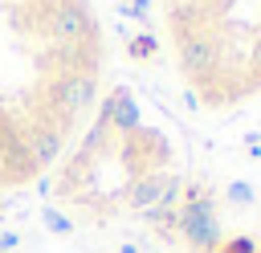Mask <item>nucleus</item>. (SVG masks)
I'll list each match as a JSON object with an SVG mask.
<instances>
[{
  "instance_id": "obj_1",
  "label": "nucleus",
  "mask_w": 261,
  "mask_h": 253,
  "mask_svg": "<svg viewBox=\"0 0 261 253\" xmlns=\"http://www.w3.org/2000/svg\"><path fill=\"white\" fill-rule=\"evenodd\" d=\"M175 65L204 90L212 86L216 69H220V41L212 33H204L200 24L196 29H179L175 33Z\"/></svg>"
},
{
  "instance_id": "obj_2",
  "label": "nucleus",
  "mask_w": 261,
  "mask_h": 253,
  "mask_svg": "<svg viewBox=\"0 0 261 253\" xmlns=\"http://www.w3.org/2000/svg\"><path fill=\"white\" fill-rule=\"evenodd\" d=\"M45 24H49L57 45H86V41H94V16H90L86 0H61L49 12Z\"/></svg>"
},
{
  "instance_id": "obj_3",
  "label": "nucleus",
  "mask_w": 261,
  "mask_h": 253,
  "mask_svg": "<svg viewBox=\"0 0 261 253\" xmlns=\"http://www.w3.org/2000/svg\"><path fill=\"white\" fill-rule=\"evenodd\" d=\"M49 98L65 118H73V114H82V110H90L98 102V82H94V73H61L53 82Z\"/></svg>"
},
{
  "instance_id": "obj_4",
  "label": "nucleus",
  "mask_w": 261,
  "mask_h": 253,
  "mask_svg": "<svg viewBox=\"0 0 261 253\" xmlns=\"http://www.w3.org/2000/svg\"><path fill=\"white\" fill-rule=\"evenodd\" d=\"M114 106H110V122H114V131H135V122H139V110H135V102L118 90L114 98H110Z\"/></svg>"
},
{
  "instance_id": "obj_5",
  "label": "nucleus",
  "mask_w": 261,
  "mask_h": 253,
  "mask_svg": "<svg viewBox=\"0 0 261 253\" xmlns=\"http://www.w3.org/2000/svg\"><path fill=\"white\" fill-rule=\"evenodd\" d=\"M130 57H139V61H143V57H155V41H151L147 33L135 37V41H130Z\"/></svg>"
},
{
  "instance_id": "obj_6",
  "label": "nucleus",
  "mask_w": 261,
  "mask_h": 253,
  "mask_svg": "<svg viewBox=\"0 0 261 253\" xmlns=\"http://www.w3.org/2000/svg\"><path fill=\"white\" fill-rule=\"evenodd\" d=\"M147 8H151V0H130V4H126V12H130L135 20H147Z\"/></svg>"
},
{
  "instance_id": "obj_7",
  "label": "nucleus",
  "mask_w": 261,
  "mask_h": 253,
  "mask_svg": "<svg viewBox=\"0 0 261 253\" xmlns=\"http://www.w3.org/2000/svg\"><path fill=\"white\" fill-rule=\"evenodd\" d=\"M249 196H253V192H249L245 184H232V200H249Z\"/></svg>"
}]
</instances>
